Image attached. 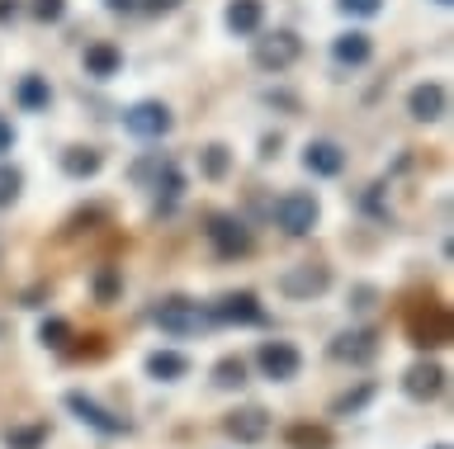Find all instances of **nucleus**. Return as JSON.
I'll list each match as a JSON object with an SVG mask.
<instances>
[{
	"label": "nucleus",
	"mask_w": 454,
	"mask_h": 449,
	"mask_svg": "<svg viewBox=\"0 0 454 449\" xmlns=\"http://www.w3.org/2000/svg\"><path fill=\"white\" fill-rule=\"evenodd\" d=\"M407 341L417 345V350H440V345H450V341H454V321H450V313H445V307H440L435 298L411 303V307H407Z\"/></svg>",
	"instance_id": "f257e3e1"
},
{
	"label": "nucleus",
	"mask_w": 454,
	"mask_h": 449,
	"mask_svg": "<svg viewBox=\"0 0 454 449\" xmlns=\"http://www.w3.org/2000/svg\"><path fill=\"white\" fill-rule=\"evenodd\" d=\"M152 321H156L166 336H176V341H184V336H199V331L213 327L208 307H199L194 298H166V303H156V307H152Z\"/></svg>",
	"instance_id": "f03ea898"
},
{
	"label": "nucleus",
	"mask_w": 454,
	"mask_h": 449,
	"mask_svg": "<svg viewBox=\"0 0 454 449\" xmlns=\"http://www.w3.org/2000/svg\"><path fill=\"white\" fill-rule=\"evenodd\" d=\"M208 317L223 321V327H265V307L251 289H237V293H223L218 303H208Z\"/></svg>",
	"instance_id": "7ed1b4c3"
},
{
	"label": "nucleus",
	"mask_w": 454,
	"mask_h": 449,
	"mask_svg": "<svg viewBox=\"0 0 454 449\" xmlns=\"http://www.w3.org/2000/svg\"><path fill=\"white\" fill-rule=\"evenodd\" d=\"M251 58H255V66H261V72H289V66L303 58V43H298V34L275 29V34L255 38Z\"/></svg>",
	"instance_id": "20e7f679"
},
{
	"label": "nucleus",
	"mask_w": 454,
	"mask_h": 449,
	"mask_svg": "<svg viewBox=\"0 0 454 449\" xmlns=\"http://www.w3.org/2000/svg\"><path fill=\"white\" fill-rule=\"evenodd\" d=\"M255 364H261V374L270 383H294V378L303 374V350L289 345V341H261Z\"/></svg>",
	"instance_id": "39448f33"
},
{
	"label": "nucleus",
	"mask_w": 454,
	"mask_h": 449,
	"mask_svg": "<svg viewBox=\"0 0 454 449\" xmlns=\"http://www.w3.org/2000/svg\"><path fill=\"white\" fill-rule=\"evenodd\" d=\"M317 218H322V208H317V199H312L308 190H294V194H284V199L275 204V222L289 236H308L312 228H317Z\"/></svg>",
	"instance_id": "423d86ee"
},
{
	"label": "nucleus",
	"mask_w": 454,
	"mask_h": 449,
	"mask_svg": "<svg viewBox=\"0 0 454 449\" xmlns=\"http://www.w3.org/2000/svg\"><path fill=\"white\" fill-rule=\"evenodd\" d=\"M62 402H67V412H71V416H81L85 426H90V430H99V435H109V440H114V435H128V430H133L123 416L105 412V406H99V402L90 398V392H81V388H71Z\"/></svg>",
	"instance_id": "0eeeda50"
},
{
	"label": "nucleus",
	"mask_w": 454,
	"mask_h": 449,
	"mask_svg": "<svg viewBox=\"0 0 454 449\" xmlns=\"http://www.w3.org/2000/svg\"><path fill=\"white\" fill-rule=\"evenodd\" d=\"M326 289H332V270H326V265H312V260L279 275V293L284 298H298V303L317 298V293H326Z\"/></svg>",
	"instance_id": "6e6552de"
},
{
	"label": "nucleus",
	"mask_w": 454,
	"mask_h": 449,
	"mask_svg": "<svg viewBox=\"0 0 454 449\" xmlns=\"http://www.w3.org/2000/svg\"><path fill=\"white\" fill-rule=\"evenodd\" d=\"M326 355L340 360V364H350V369H360V364H369L379 355V331H369V327H355V331H340L332 345H326Z\"/></svg>",
	"instance_id": "1a4fd4ad"
},
{
	"label": "nucleus",
	"mask_w": 454,
	"mask_h": 449,
	"mask_svg": "<svg viewBox=\"0 0 454 449\" xmlns=\"http://www.w3.org/2000/svg\"><path fill=\"white\" fill-rule=\"evenodd\" d=\"M208 242H213V251H218L223 260H237V256H247V251H251V232H247V222H241V218L218 213V218H208Z\"/></svg>",
	"instance_id": "9d476101"
},
{
	"label": "nucleus",
	"mask_w": 454,
	"mask_h": 449,
	"mask_svg": "<svg viewBox=\"0 0 454 449\" xmlns=\"http://www.w3.org/2000/svg\"><path fill=\"white\" fill-rule=\"evenodd\" d=\"M170 123H176V119H170V109L161 100H142V105H133L123 114V128L133 137H166Z\"/></svg>",
	"instance_id": "9b49d317"
},
{
	"label": "nucleus",
	"mask_w": 454,
	"mask_h": 449,
	"mask_svg": "<svg viewBox=\"0 0 454 449\" xmlns=\"http://www.w3.org/2000/svg\"><path fill=\"white\" fill-rule=\"evenodd\" d=\"M223 430L232 435L237 445H261L270 435V412L265 406H237V412L223 416Z\"/></svg>",
	"instance_id": "f8f14e48"
},
{
	"label": "nucleus",
	"mask_w": 454,
	"mask_h": 449,
	"mask_svg": "<svg viewBox=\"0 0 454 449\" xmlns=\"http://www.w3.org/2000/svg\"><path fill=\"white\" fill-rule=\"evenodd\" d=\"M403 392H407L411 402H435L440 392H445V369H440L435 360L411 364V369L403 374Z\"/></svg>",
	"instance_id": "ddd939ff"
},
{
	"label": "nucleus",
	"mask_w": 454,
	"mask_h": 449,
	"mask_svg": "<svg viewBox=\"0 0 454 449\" xmlns=\"http://www.w3.org/2000/svg\"><path fill=\"white\" fill-rule=\"evenodd\" d=\"M407 109H411V119H417V123H440L450 114V95H445L440 81H421V86L407 95Z\"/></svg>",
	"instance_id": "4468645a"
},
{
	"label": "nucleus",
	"mask_w": 454,
	"mask_h": 449,
	"mask_svg": "<svg viewBox=\"0 0 454 449\" xmlns=\"http://www.w3.org/2000/svg\"><path fill=\"white\" fill-rule=\"evenodd\" d=\"M303 166H308L312 175H340V171H346V151H340L336 143H326V137H322V143H308V151H303Z\"/></svg>",
	"instance_id": "2eb2a0df"
},
{
	"label": "nucleus",
	"mask_w": 454,
	"mask_h": 449,
	"mask_svg": "<svg viewBox=\"0 0 454 449\" xmlns=\"http://www.w3.org/2000/svg\"><path fill=\"white\" fill-rule=\"evenodd\" d=\"M147 374L156 378V383H180V378L190 374V355H180V350H152Z\"/></svg>",
	"instance_id": "dca6fc26"
},
{
	"label": "nucleus",
	"mask_w": 454,
	"mask_h": 449,
	"mask_svg": "<svg viewBox=\"0 0 454 449\" xmlns=\"http://www.w3.org/2000/svg\"><path fill=\"white\" fill-rule=\"evenodd\" d=\"M227 29L232 34H241V38H251V34H261V19H265V5L261 0H232L227 5Z\"/></svg>",
	"instance_id": "f3484780"
},
{
	"label": "nucleus",
	"mask_w": 454,
	"mask_h": 449,
	"mask_svg": "<svg viewBox=\"0 0 454 449\" xmlns=\"http://www.w3.org/2000/svg\"><path fill=\"white\" fill-rule=\"evenodd\" d=\"M119 66H123V52L114 43H90L85 48V76L109 81V76H119Z\"/></svg>",
	"instance_id": "a211bd4d"
},
{
	"label": "nucleus",
	"mask_w": 454,
	"mask_h": 449,
	"mask_svg": "<svg viewBox=\"0 0 454 449\" xmlns=\"http://www.w3.org/2000/svg\"><path fill=\"white\" fill-rule=\"evenodd\" d=\"M332 58L340 66H364L369 58H374V43H369V34H340L332 43Z\"/></svg>",
	"instance_id": "6ab92c4d"
},
{
	"label": "nucleus",
	"mask_w": 454,
	"mask_h": 449,
	"mask_svg": "<svg viewBox=\"0 0 454 449\" xmlns=\"http://www.w3.org/2000/svg\"><path fill=\"white\" fill-rule=\"evenodd\" d=\"M99 166H105V157L95 147H67L62 151V171L71 180H90V175H99Z\"/></svg>",
	"instance_id": "aec40b11"
},
{
	"label": "nucleus",
	"mask_w": 454,
	"mask_h": 449,
	"mask_svg": "<svg viewBox=\"0 0 454 449\" xmlns=\"http://www.w3.org/2000/svg\"><path fill=\"white\" fill-rule=\"evenodd\" d=\"M5 449H43L48 445V421H28V426H5Z\"/></svg>",
	"instance_id": "412c9836"
},
{
	"label": "nucleus",
	"mask_w": 454,
	"mask_h": 449,
	"mask_svg": "<svg viewBox=\"0 0 454 449\" xmlns=\"http://www.w3.org/2000/svg\"><path fill=\"white\" fill-rule=\"evenodd\" d=\"M284 440H289V449H332V430L308 426V421H294V426L284 430Z\"/></svg>",
	"instance_id": "4be33fe9"
},
{
	"label": "nucleus",
	"mask_w": 454,
	"mask_h": 449,
	"mask_svg": "<svg viewBox=\"0 0 454 449\" xmlns=\"http://www.w3.org/2000/svg\"><path fill=\"white\" fill-rule=\"evenodd\" d=\"M241 383H247V360H241V355H223L218 364H213V388L232 392Z\"/></svg>",
	"instance_id": "5701e85b"
},
{
	"label": "nucleus",
	"mask_w": 454,
	"mask_h": 449,
	"mask_svg": "<svg viewBox=\"0 0 454 449\" xmlns=\"http://www.w3.org/2000/svg\"><path fill=\"white\" fill-rule=\"evenodd\" d=\"M38 341L48 350H67V341H76V331H71L67 317H43L38 321Z\"/></svg>",
	"instance_id": "b1692460"
},
{
	"label": "nucleus",
	"mask_w": 454,
	"mask_h": 449,
	"mask_svg": "<svg viewBox=\"0 0 454 449\" xmlns=\"http://www.w3.org/2000/svg\"><path fill=\"white\" fill-rule=\"evenodd\" d=\"M152 190H156V204H161V208H170V204L180 199V190H184V175H180L176 166L166 161L161 171H156V185H152Z\"/></svg>",
	"instance_id": "393cba45"
},
{
	"label": "nucleus",
	"mask_w": 454,
	"mask_h": 449,
	"mask_svg": "<svg viewBox=\"0 0 454 449\" xmlns=\"http://www.w3.org/2000/svg\"><path fill=\"white\" fill-rule=\"evenodd\" d=\"M374 383H360V388H355V392H340V398L332 402V416H355V412H364V406L369 402H374Z\"/></svg>",
	"instance_id": "a878e982"
},
{
	"label": "nucleus",
	"mask_w": 454,
	"mask_h": 449,
	"mask_svg": "<svg viewBox=\"0 0 454 449\" xmlns=\"http://www.w3.org/2000/svg\"><path fill=\"white\" fill-rule=\"evenodd\" d=\"M20 105H24V109H48V105H52L48 81H43V76H24V81H20Z\"/></svg>",
	"instance_id": "bb28decb"
},
{
	"label": "nucleus",
	"mask_w": 454,
	"mask_h": 449,
	"mask_svg": "<svg viewBox=\"0 0 454 449\" xmlns=\"http://www.w3.org/2000/svg\"><path fill=\"white\" fill-rule=\"evenodd\" d=\"M20 185H24V175L14 171L10 161H0V208H10L14 199H20Z\"/></svg>",
	"instance_id": "cd10ccee"
},
{
	"label": "nucleus",
	"mask_w": 454,
	"mask_h": 449,
	"mask_svg": "<svg viewBox=\"0 0 454 449\" xmlns=\"http://www.w3.org/2000/svg\"><path fill=\"white\" fill-rule=\"evenodd\" d=\"M119 270H114V265H99V275H95V298L99 303H114V298H119Z\"/></svg>",
	"instance_id": "c85d7f7f"
},
{
	"label": "nucleus",
	"mask_w": 454,
	"mask_h": 449,
	"mask_svg": "<svg viewBox=\"0 0 454 449\" xmlns=\"http://www.w3.org/2000/svg\"><path fill=\"white\" fill-rule=\"evenodd\" d=\"M227 166H232V157H227V147H223V143L204 147V175H208V180H223V175H227Z\"/></svg>",
	"instance_id": "c756f323"
},
{
	"label": "nucleus",
	"mask_w": 454,
	"mask_h": 449,
	"mask_svg": "<svg viewBox=\"0 0 454 449\" xmlns=\"http://www.w3.org/2000/svg\"><path fill=\"white\" fill-rule=\"evenodd\" d=\"M67 15V0H34V19H43V24H57Z\"/></svg>",
	"instance_id": "7c9ffc66"
},
{
	"label": "nucleus",
	"mask_w": 454,
	"mask_h": 449,
	"mask_svg": "<svg viewBox=\"0 0 454 449\" xmlns=\"http://www.w3.org/2000/svg\"><path fill=\"white\" fill-rule=\"evenodd\" d=\"M340 10H346V15H360V19H369V15H379L383 10V0H336Z\"/></svg>",
	"instance_id": "2f4dec72"
},
{
	"label": "nucleus",
	"mask_w": 454,
	"mask_h": 449,
	"mask_svg": "<svg viewBox=\"0 0 454 449\" xmlns=\"http://www.w3.org/2000/svg\"><path fill=\"white\" fill-rule=\"evenodd\" d=\"M161 166H166L161 157H147V161H137V166H133V180H137V185H147V180H152L156 171H161Z\"/></svg>",
	"instance_id": "473e14b6"
},
{
	"label": "nucleus",
	"mask_w": 454,
	"mask_h": 449,
	"mask_svg": "<svg viewBox=\"0 0 454 449\" xmlns=\"http://www.w3.org/2000/svg\"><path fill=\"white\" fill-rule=\"evenodd\" d=\"M142 10H147V15H170V10H180L184 0H137Z\"/></svg>",
	"instance_id": "72a5a7b5"
},
{
	"label": "nucleus",
	"mask_w": 454,
	"mask_h": 449,
	"mask_svg": "<svg viewBox=\"0 0 454 449\" xmlns=\"http://www.w3.org/2000/svg\"><path fill=\"white\" fill-rule=\"evenodd\" d=\"M14 15H20V0H0V24H14Z\"/></svg>",
	"instance_id": "f704fd0d"
},
{
	"label": "nucleus",
	"mask_w": 454,
	"mask_h": 449,
	"mask_svg": "<svg viewBox=\"0 0 454 449\" xmlns=\"http://www.w3.org/2000/svg\"><path fill=\"white\" fill-rule=\"evenodd\" d=\"M14 147V128H10V123L5 119H0V157H5V151Z\"/></svg>",
	"instance_id": "c9c22d12"
},
{
	"label": "nucleus",
	"mask_w": 454,
	"mask_h": 449,
	"mask_svg": "<svg viewBox=\"0 0 454 449\" xmlns=\"http://www.w3.org/2000/svg\"><path fill=\"white\" fill-rule=\"evenodd\" d=\"M114 15H128V10H137V0H105Z\"/></svg>",
	"instance_id": "e433bc0d"
},
{
	"label": "nucleus",
	"mask_w": 454,
	"mask_h": 449,
	"mask_svg": "<svg viewBox=\"0 0 454 449\" xmlns=\"http://www.w3.org/2000/svg\"><path fill=\"white\" fill-rule=\"evenodd\" d=\"M435 5H450V0H435Z\"/></svg>",
	"instance_id": "4c0bfd02"
},
{
	"label": "nucleus",
	"mask_w": 454,
	"mask_h": 449,
	"mask_svg": "<svg viewBox=\"0 0 454 449\" xmlns=\"http://www.w3.org/2000/svg\"><path fill=\"white\" fill-rule=\"evenodd\" d=\"M435 449H450V445H435Z\"/></svg>",
	"instance_id": "58836bf2"
}]
</instances>
